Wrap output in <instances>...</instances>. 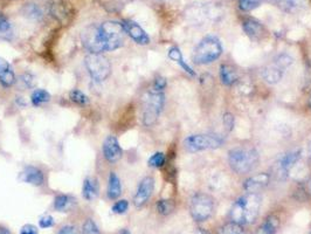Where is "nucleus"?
Instances as JSON below:
<instances>
[{
    "label": "nucleus",
    "instance_id": "f257e3e1",
    "mask_svg": "<svg viewBox=\"0 0 311 234\" xmlns=\"http://www.w3.org/2000/svg\"><path fill=\"white\" fill-rule=\"evenodd\" d=\"M261 197L259 193H246L236 200L231 210V220L239 225H249L259 217Z\"/></svg>",
    "mask_w": 311,
    "mask_h": 234
},
{
    "label": "nucleus",
    "instance_id": "f03ea898",
    "mask_svg": "<svg viewBox=\"0 0 311 234\" xmlns=\"http://www.w3.org/2000/svg\"><path fill=\"white\" fill-rule=\"evenodd\" d=\"M259 152L253 147H235L228 152V163L236 173L246 174L253 171L259 164Z\"/></svg>",
    "mask_w": 311,
    "mask_h": 234
},
{
    "label": "nucleus",
    "instance_id": "7ed1b4c3",
    "mask_svg": "<svg viewBox=\"0 0 311 234\" xmlns=\"http://www.w3.org/2000/svg\"><path fill=\"white\" fill-rule=\"evenodd\" d=\"M222 54L221 42L214 35L205 37L193 53V61L196 65H208L218 60Z\"/></svg>",
    "mask_w": 311,
    "mask_h": 234
},
{
    "label": "nucleus",
    "instance_id": "20e7f679",
    "mask_svg": "<svg viewBox=\"0 0 311 234\" xmlns=\"http://www.w3.org/2000/svg\"><path fill=\"white\" fill-rule=\"evenodd\" d=\"M102 41H103L105 52L121 48L124 44L123 25L117 21H105L98 26Z\"/></svg>",
    "mask_w": 311,
    "mask_h": 234
},
{
    "label": "nucleus",
    "instance_id": "39448f33",
    "mask_svg": "<svg viewBox=\"0 0 311 234\" xmlns=\"http://www.w3.org/2000/svg\"><path fill=\"white\" fill-rule=\"evenodd\" d=\"M165 103L164 92H157L151 89L145 100L143 111V123L145 127H152L157 123L160 112L163 111Z\"/></svg>",
    "mask_w": 311,
    "mask_h": 234
},
{
    "label": "nucleus",
    "instance_id": "423d86ee",
    "mask_svg": "<svg viewBox=\"0 0 311 234\" xmlns=\"http://www.w3.org/2000/svg\"><path fill=\"white\" fill-rule=\"evenodd\" d=\"M84 65L89 75L96 82L107 80L111 74V65L108 58L102 54L89 53L84 57Z\"/></svg>",
    "mask_w": 311,
    "mask_h": 234
},
{
    "label": "nucleus",
    "instance_id": "0eeeda50",
    "mask_svg": "<svg viewBox=\"0 0 311 234\" xmlns=\"http://www.w3.org/2000/svg\"><path fill=\"white\" fill-rule=\"evenodd\" d=\"M191 216L195 221H205L213 216L214 200L210 194L196 193L191 199Z\"/></svg>",
    "mask_w": 311,
    "mask_h": 234
},
{
    "label": "nucleus",
    "instance_id": "6e6552de",
    "mask_svg": "<svg viewBox=\"0 0 311 234\" xmlns=\"http://www.w3.org/2000/svg\"><path fill=\"white\" fill-rule=\"evenodd\" d=\"M222 143V138L215 135H192L184 140V147L190 152H198L216 149L221 147Z\"/></svg>",
    "mask_w": 311,
    "mask_h": 234
},
{
    "label": "nucleus",
    "instance_id": "1a4fd4ad",
    "mask_svg": "<svg viewBox=\"0 0 311 234\" xmlns=\"http://www.w3.org/2000/svg\"><path fill=\"white\" fill-rule=\"evenodd\" d=\"M291 62H293V60H291L290 56L286 55V54L285 55H283V54L282 55H279L276 60H275L273 65H270L268 67L263 69L262 73L263 79L271 84L277 83V82H279V80L282 79L285 69L287 67H289Z\"/></svg>",
    "mask_w": 311,
    "mask_h": 234
},
{
    "label": "nucleus",
    "instance_id": "9d476101",
    "mask_svg": "<svg viewBox=\"0 0 311 234\" xmlns=\"http://www.w3.org/2000/svg\"><path fill=\"white\" fill-rule=\"evenodd\" d=\"M82 44L90 53L102 54L105 52L103 41H102L100 31L97 26H90L82 32Z\"/></svg>",
    "mask_w": 311,
    "mask_h": 234
},
{
    "label": "nucleus",
    "instance_id": "9b49d317",
    "mask_svg": "<svg viewBox=\"0 0 311 234\" xmlns=\"http://www.w3.org/2000/svg\"><path fill=\"white\" fill-rule=\"evenodd\" d=\"M153 189H155V179L152 177H145L142 179L138 187H137L135 197H133V204L136 208H142L147 204L152 196Z\"/></svg>",
    "mask_w": 311,
    "mask_h": 234
},
{
    "label": "nucleus",
    "instance_id": "f8f14e48",
    "mask_svg": "<svg viewBox=\"0 0 311 234\" xmlns=\"http://www.w3.org/2000/svg\"><path fill=\"white\" fill-rule=\"evenodd\" d=\"M102 151H103L105 161L109 163H117L122 158V156H123V150H122L118 139L115 136H108L104 139Z\"/></svg>",
    "mask_w": 311,
    "mask_h": 234
},
{
    "label": "nucleus",
    "instance_id": "ddd939ff",
    "mask_svg": "<svg viewBox=\"0 0 311 234\" xmlns=\"http://www.w3.org/2000/svg\"><path fill=\"white\" fill-rule=\"evenodd\" d=\"M122 25H123L125 33H128L132 40L136 41V44L142 46L150 44V37L137 22L132 20H123Z\"/></svg>",
    "mask_w": 311,
    "mask_h": 234
},
{
    "label": "nucleus",
    "instance_id": "4468645a",
    "mask_svg": "<svg viewBox=\"0 0 311 234\" xmlns=\"http://www.w3.org/2000/svg\"><path fill=\"white\" fill-rule=\"evenodd\" d=\"M49 12L60 22H67L73 15L72 6L65 0H54L49 7Z\"/></svg>",
    "mask_w": 311,
    "mask_h": 234
},
{
    "label": "nucleus",
    "instance_id": "2eb2a0df",
    "mask_svg": "<svg viewBox=\"0 0 311 234\" xmlns=\"http://www.w3.org/2000/svg\"><path fill=\"white\" fill-rule=\"evenodd\" d=\"M19 181L33 186H42L45 184V174L39 167L27 166L19 174Z\"/></svg>",
    "mask_w": 311,
    "mask_h": 234
},
{
    "label": "nucleus",
    "instance_id": "dca6fc26",
    "mask_svg": "<svg viewBox=\"0 0 311 234\" xmlns=\"http://www.w3.org/2000/svg\"><path fill=\"white\" fill-rule=\"evenodd\" d=\"M269 179L270 177L268 173L255 174L253 177L247 179L245 184H243V189H245L248 193H259L260 191L268 185Z\"/></svg>",
    "mask_w": 311,
    "mask_h": 234
},
{
    "label": "nucleus",
    "instance_id": "f3484780",
    "mask_svg": "<svg viewBox=\"0 0 311 234\" xmlns=\"http://www.w3.org/2000/svg\"><path fill=\"white\" fill-rule=\"evenodd\" d=\"M243 31L251 40H260L265 35V27L255 19H246L242 23Z\"/></svg>",
    "mask_w": 311,
    "mask_h": 234
},
{
    "label": "nucleus",
    "instance_id": "a211bd4d",
    "mask_svg": "<svg viewBox=\"0 0 311 234\" xmlns=\"http://www.w3.org/2000/svg\"><path fill=\"white\" fill-rule=\"evenodd\" d=\"M0 83L5 88L12 87L15 83V74L9 61L0 57Z\"/></svg>",
    "mask_w": 311,
    "mask_h": 234
},
{
    "label": "nucleus",
    "instance_id": "6ab92c4d",
    "mask_svg": "<svg viewBox=\"0 0 311 234\" xmlns=\"http://www.w3.org/2000/svg\"><path fill=\"white\" fill-rule=\"evenodd\" d=\"M100 193V184L95 177H87L82 186V196L88 201H93Z\"/></svg>",
    "mask_w": 311,
    "mask_h": 234
},
{
    "label": "nucleus",
    "instance_id": "aec40b11",
    "mask_svg": "<svg viewBox=\"0 0 311 234\" xmlns=\"http://www.w3.org/2000/svg\"><path fill=\"white\" fill-rule=\"evenodd\" d=\"M301 158V150L291 151L289 154L283 156L278 162V169L281 173H288L295 164Z\"/></svg>",
    "mask_w": 311,
    "mask_h": 234
},
{
    "label": "nucleus",
    "instance_id": "412c9836",
    "mask_svg": "<svg viewBox=\"0 0 311 234\" xmlns=\"http://www.w3.org/2000/svg\"><path fill=\"white\" fill-rule=\"evenodd\" d=\"M75 204V198L68 196V194H59L54 199L53 206L54 210L58 211V212H69V211L73 210Z\"/></svg>",
    "mask_w": 311,
    "mask_h": 234
},
{
    "label": "nucleus",
    "instance_id": "4be33fe9",
    "mask_svg": "<svg viewBox=\"0 0 311 234\" xmlns=\"http://www.w3.org/2000/svg\"><path fill=\"white\" fill-rule=\"evenodd\" d=\"M108 198L111 200H115L122 194V183L121 179L115 172H110L108 179V189H107Z\"/></svg>",
    "mask_w": 311,
    "mask_h": 234
},
{
    "label": "nucleus",
    "instance_id": "5701e85b",
    "mask_svg": "<svg viewBox=\"0 0 311 234\" xmlns=\"http://www.w3.org/2000/svg\"><path fill=\"white\" fill-rule=\"evenodd\" d=\"M220 80L225 85H233L238 81V74L235 69L230 65H221L220 66Z\"/></svg>",
    "mask_w": 311,
    "mask_h": 234
},
{
    "label": "nucleus",
    "instance_id": "b1692460",
    "mask_svg": "<svg viewBox=\"0 0 311 234\" xmlns=\"http://www.w3.org/2000/svg\"><path fill=\"white\" fill-rule=\"evenodd\" d=\"M279 226V220L276 216H269L260 226L257 234H276Z\"/></svg>",
    "mask_w": 311,
    "mask_h": 234
},
{
    "label": "nucleus",
    "instance_id": "393cba45",
    "mask_svg": "<svg viewBox=\"0 0 311 234\" xmlns=\"http://www.w3.org/2000/svg\"><path fill=\"white\" fill-rule=\"evenodd\" d=\"M168 57H170L172 61H175L176 64H178L180 67H182L187 74H190L191 76L195 75L194 70L186 64V61L184 60L183 54L182 52H180V49L178 48V47H172V48H170V50H168Z\"/></svg>",
    "mask_w": 311,
    "mask_h": 234
},
{
    "label": "nucleus",
    "instance_id": "a878e982",
    "mask_svg": "<svg viewBox=\"0 0 311 234\" xmlns=\"http://www.w3.org/2000/svg\"><path fill=\"white\" fill-rule=\"evenodd\" d=\"M50 101V94L45 91V89H35L31 95V102L34 107H40L43 103H47Z\"/></svg>",
    "mask_w": 311,
    "mask_h": 234
},
{
    "label": "nucleus",
    "instance_id": "bb28decb",
    "mask_svg": "<svg viewBox=\"0 0 311 234\" xmlns=\"http://www.w3.org/2000/svg\"><path fill=\"white\" fill-rule=\"evenodd\" d=\"M277 5L286 12H293L302 6L304 0H275Z\"/></svg>",
    "mask_w": 311,
    "mask_h": 234
},
{
    "label": "nucleus",
    "instance_id": "cd10ccee",
    "mask_svg": "<svg viewBox=\"0 0 311 234\" xmlns=\"http://www.w3.org/2000/svg\"><path fill=\"white\" fill-rule=\"evenodd\" d=\"M218 234H245L242 226L236 224V222H228V224L223 225L221 228L219 229Z\"/></svg>",
    "mask_w": 311,
    "mask_h": 234
},
{
    "label": "nucleus",
    "instance_id": "c85d7f7f",
    "mask_svg": "<svg viewBox=\"0 0 311 234\" xmlns=\"http://www.w3.org/2000/svg\"><path fill=\"white\" fill-rule=\"evenodd\" d=\"M69 99L72 102L78 105H86L89 102L88 96H87L83 92H81L80 89H73V91L69 93Z\"/></svg>",
    "mask_w": 311,
    "mask_h": 234
},
{
    "label": "nucleus",
    "instance_id": "c756f323",
    "mask_svg": "<svg viewBox=\"0 0 311 234\" xmlns=\"http://www.w3.org/2000/svg\"><path fill=\"white\" fill-rule=\"evenodd\" d=\"M156 206L157 211H158L161 216H167V214H170L173 209H175L172 200H168V199H160V200L157 201Z\"/></svg>",
    "mask_w": 311,
    "mask_h": 234
},
{
    "label": "nucleus",
    "instance_id": "7c9ffc66",
    "mask_svg": "<svg viewBox=\"0 0 311 234\" xmlns=\"http://www.w3.org/2000/svg\"><path fill=\"white\" fill-rule=\"evenodd\" d=\"M25 14L26 17H29L31 19H40L42 17V11L39 6L35 5V4H29V5L25 6Z\"/></svg>",
    "mask_w": 311,
    "mask_h": 234
},
{
    "label": "nucleus",
    "instance_id": "2f4dec72",
    "mask_svg": "<svg viewBox=\"0 0 311 234\" xmlns=\"http://www.w3.org/2000/svg\"><path fill=\"white\" fill-rule=\"evenodd\" d=\"M166 162V158H165V155L163 152H156V154H153L150 159H149V166L151 167H156V169H158V167H161Z\"/></svg>",
    "mask_w": 311,
    "mask_h": 234
},
{
    "label": "nucleus",
    "instance_id": "473e14b6",
    "mask_svg": "<svg viewBox=\"0 0 311 234\" xmlns=\"http://www.w3.org/2000/svg\"><path fill=\"white\" fill-rule=\"evenodd\" d=\"M82 234H101V232L100 229H98L96 222L88 218V219L84 221L83 226H82Z\"/></svg>",
    "mask_w": 311,
    "mask_h": 234
},
{
    "label": "nucleus",
    "instance_id": "72a5a7b5",
    "mask_svg": "<svg viewBox=\"0 0 311 234\" xmlns=\"http://www.w3.org/2000/svg\"><path fill=\"white\" fill-rule=\"evenodd\" d=\"M260 4H261V0H239V7L245 12L257 9Z\"/></svg>",
    "mask_w": 311,
    "mask_h": 234
},
{
    "label": "nucleus",
    "instance_id": "f704fd0d",
    "mask_svg": "<svg viewBox=\"0 0 311 234\" xmlns=\"http://www.w3.org/2000/svg\"><path fill=\"white\" fill-rule=\"evenodd\" d=\"M128 209H129V201L125 200V199H121V200H118L114 204L111 211L112 213L115 214H124L128 211Z\"/></svg>",
    "mask_w": 311,
    "mask_h": 234
},
{
    "label": "nucleus",
    "instance_id": "c9c22d12",
    "mask_svg": "<svg viewBox=\"0 0 311 234\" xmlns=\"http://www.w3.org/2000/svg\"><path fill=\"white\" fill-rule=\"evenodd\" d=\"M12 31L11 22L4 14H0V34H9Z\"/></svg>",
    "mask_w": 311,
    "mask_h": 234
},
{
    "label": "nucleus",
    "instance_id": "e433bc0d",
    "mask_svg": "<svg viewBox=\"0 0 311 234\" xmlns=\"http://www.w3.org/2000/svg\"><path fill=\"white\" fill-rule=\"evenodd\" d=\"M55 225V220L52 216H49V214H46V216H43L40 218V220H39V226H40L41 228H50L53 227Z\"/></svg>",
    "mask_w": 311,
    "mask_h": 234
},
{
    "label": "nucleus",
    "instance_id": "4c0bfd02",
    "mask_svg": "<svg viewBox=\"0 0 311 234\" xmlns=\"http://www.w3.org/2000/svg\"><path fill=\"white\" fill-rule=\"evenodd\" d=\"M166 88V80L161 76H157L155 81H153L152 89L157 92H164V89Z\"/></svg>",
    "mask_w": 311,
    "mask_h": 234
},
{
    "label": "nucleus",
    "instance_id": "58836bf2",
    "mask_svg": "<svg viewBox=\"0 0 311 234\" xmlns=\"http://www.w3.org/2000/svg\"><path fill=\"white\" fill-rule=\"evenodd\" d=\"M223 126H225L226 130L228 131H231L234 127V117L233 115L230 114V112H227V114L223 116Z\"/></svg>",
    "mask_w": 311,
    "mask_h": 234
},
{
    "label": "nucleus",
    "instance_id": "ea45409f",
    "mask_svg": "<svg viewBox=\"0 0 311 234\" xmlns=\"http://www.w3.org/2000/svg\"><path fill=\"white\" fill-rule=\"evenodd\" d=\"M58 234H80V232H78L76 226L65 225L60 228V231H59Z\"/></svg>",
    "mask_w": 311,
    "mask_h": 234
},
{
    "label": "nucleus",
    "instance_id": "a19ab883",
    "mask_svg": "<svg viewBox=\"0 0 311 234\" xmlns=\"http://www.w3.org/2000/svg\"><path fill=\"white\" fill-rule=\"evenodd\" d=\"M20 234H39V229L37 226L27 224V225H23L21 227Z\"/></svg>",
    "mask_w": 311,
    "mask_h": 234
},
{
    "label": "nucleus",
    "instance_id": "79ce46f5",
    "mask_svg": "<svg viewBox=\"0 0 311 234\" xmlns=\"http://www.w3.org/2000/svg\"><path fill=\"white\" fill-rule=\"evenodd\" d=\"M20 80H21L22 83L25 84V87H27V88L33 87V84H34V76L31 75V74H23Z\"/></svg>",
    "mask_w": 311,
    "mask_h": 234
},
{
    "label": "nucleus",
    "instance_id": "37998d69",
    "mask_svg": "<svg viewBox=\"0 0 311 234\" xmlns=\"http://www.w3.org/2000/svg\"><path fill=\"white\" fill-rule=\"evenodd\" d=\"M0 234H11V231H10L9 228L0 227Z\"/></svg>",
    "mask_w": 311,
    "mask_h": 234
},
{
    "label": "nucleus",
    "instance_id": "c03bdc74",
    "mask_svg": "<svg viewBox=\"0 0 311 234\" xmlns=\"http://www.w3.org/2000/svg\"><path fill=\"white\" fill-rule=\"evenodd\" d=\"M194 234H208L206 231H205V229H203V228H198L195 231V233Z\"/></svg>",
    "mask_w": 311,
    "mask_h": 234
},
{
    "label": "nucleus",
    "instance_id": "a18cd8bd",
    "mask_svg": "<svg viewBox=\"0 0 311 234\" xmlns=\"http://www.w3.org/2000/svg\"><path fill=\"white\" fill-rule=\"evenodd\" d=\"M120 234H131V233H130L128 229H123V231H122Z\"/></svg>",
    "mask_w": 311,
    "mask_h": 234
},
{
    "label": "nucleus",
    "instance_id": "49530a36",
    "mask_svg": "<svg viewBox=\"0 0 311 234\" xmlns=\"http://www.w3.org/2000/svg\"><path fill=\"white\" fill-rule=\"evenodd\" d=\"M309 104H310V107H311V95H310V97H309Z\"/></svg>",
    "mask_w": 311,
    "mask_h": 234
},
{
    "label": "nucleus",
    "instance_id": "de8ad7c7",
    "mask_svg": "<svg viewBox=\"0 0 311 234\" xmlns=\"http://www.w3.org/2000/svg\"><path fill=\"white\" fill-rule=\"evenodd\" d=\"M309 151H310V155H311V143H310V145H309Z\"/></svg>",
    "mask_w": 311,
    "mask_h": 234
},
{
    "label": "nucleus",
    "instance_id": "09e8293b",
    "mask_svg": "<svg viewBox=\"0 0 311 234\" xmlns=\"http://www.w3.org/2000/svg\"><path fill=\"white\" fill-rule=\"evenodd\" d=\"M310 234H311V233H310Z\"/></svg>",
    "mask_w": 311,
    "mask_h": 234
}]
</instances>
